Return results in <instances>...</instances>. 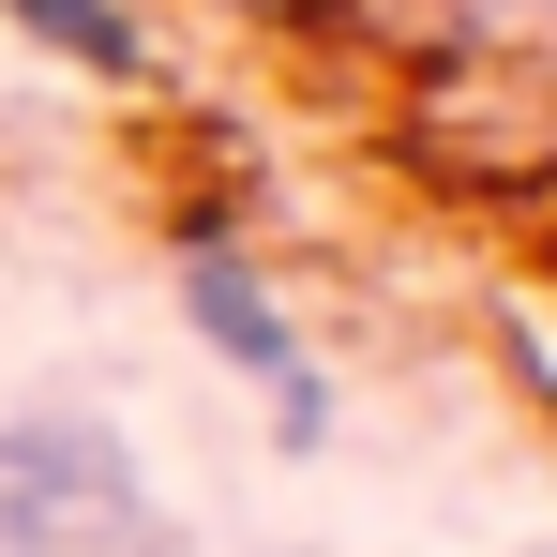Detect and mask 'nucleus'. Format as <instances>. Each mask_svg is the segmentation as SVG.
I'll use <instances>...</instances> for the list:
<instances>
[{"mask_svg":"<svg viewBox=\"0 0 557 557\" xmlns=\"http://www.w3.org/2000/svg\"><path fill=\"white\" fill-rule=\"evenodd\" d=\"M0 528H15V557H166V512L106 422H15L0 437Z\"/></svg>","mask_w":557,"mask_h":557,"instance_id":"nucleus-1","label":"nucleus"},{"mask_svg":"<svg viewBox=\"0 0 557 557\" xmlns=\"http://www.w3.org/2000/svg\"><path fill=\"white\" fill-rule=\"evenodd\" d=\"M182 317H196V347H211L226 376H257V392H272L286 453H317V437H332V376L301 362V332H286L272 272H257L226 226H182Z\"/></svg>","mask_w":557,"mask_h":557,"instance_id":"nucleus-2","label":"nucleus"},{"mask_svg":"<svg viewBox=\"0 0 557 557\" xmlns=\"http://www.w3.org/2000/svg\"><path fill=\"white\" fill-rule=\"evenodd\" d=\"M0 15H15L61 76H106V91H136V76H151V30H136L121 0H0Z\"/></svg>","mask_w":557,"mask_h":557,"instance_id":"nucleus-3","label":"nucleus"},{"mask_svg":"<svg viewBox=\"0 0 557 557\" xmlns=\"http://www.w3.org/2000/svg\"><path fill=\"white\" fill-rule=\"evenodd\" d=\"M453 30H482V46H557V0H437Z\"/></svg>","mask_w":557,"mask_h":557,"instance_id":"nucleus-4","label":"nucleus"},{"mask_svg":"<svg viewBox=\"0 0 557 557\" xmlns=\"http://www.w3.org/2000/svg\"><path fill=\"white\" fill-rule=\"evenodd\" d=\"M257 15H286V0H257Z\"/></svg>","mask_w":557,"mask_h":557,"instance_id":"nucleus-5","label":"nucleus"}]
</instances>
